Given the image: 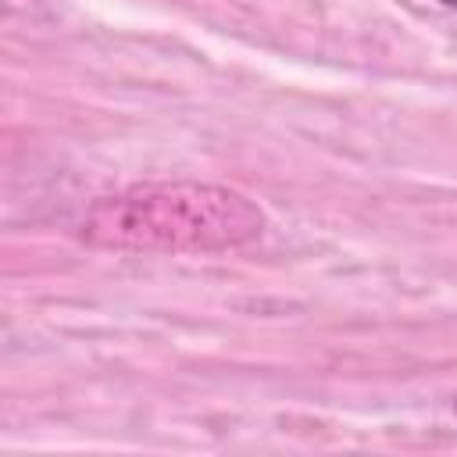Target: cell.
<instances>
[{"label":"cell","mask_w":457,"mask_h":457,"mask_svg":"<svg viewBox=\"0 0 457 457\" xmlns=\"http://www.w3.org/2000/svg\"><path fill=\"white\" fill-rule=\"evenodd\" d=\"M264 211L225 186L146 182L96 200L82 218V239L125 253H221L253 243Z\"/></svg>","instance_id":"cell-1"},{"label":"cell","mask_w":457,"mask_h":457,"mask_svg":"<svg viewBox=\"0 0 457 457\" xmlns=\"http://www.w3.org/2000/svg\"><path fill=\"white\" fill-rule=\"evenodd\" d=\"M439 4H446V7H457V0H439Z\"/></svg>","instance_id":"cell-2"}]
</instances>
